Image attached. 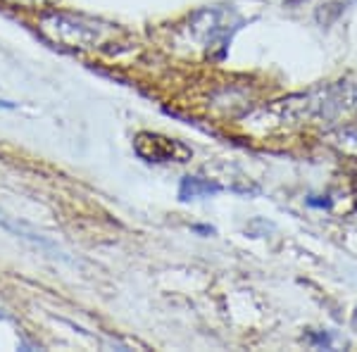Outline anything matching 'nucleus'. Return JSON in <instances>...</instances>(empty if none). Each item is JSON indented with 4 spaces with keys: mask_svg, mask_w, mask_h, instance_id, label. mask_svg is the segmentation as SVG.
<instances>
[{
    "mask_svg": "<svg viewBox=\"0 0 357 352\" xmlns=\"http://www.w3.org/2000/svg\"><path fill=\"white\" fill-rule=\"evenodd\" d=\"M134 150L146 162H186L193 155L191 148H186L183 143L162 134H151V131H141L134 138Z\"/></svg>",
    "mask_w": 357,
    "mask_h": 352,
    "instance_id": "1",
    "label": "nucleus"
},
{
    "mask_svg": "<svg viewBox=\"0 0 357 352\" xmlns=\"http://www.w3.org/2000/svg\"><path fill=\"white\" fill-rule=\"evenodd\" d=\"M0 229L10 231V234H15L17 238H24V240H29V243H33V245H41V247H48V250H55V243H50V240L43 238L41 234H36L33 229H29L26 224L15 222V219L8 217L5 212H0Z\"/></svg>",
    "mask_w": 357,
    "mask_h": 352,
    "instance_id": "2",
    "label": "nucleus"
},
{
    "mask_svg": "<svg viewBox=\"0 0 357 352\" xmlns=\"http://www.w3.org/2000/svg\"><path fill=\"white\" fill-rule=\"evenodd\" d=\"M222 186L210 178H200V176H186L178 186V198L181 200H191V198H205V195L220 193Z\"/></svg>",
    "mask_w": 357,
    "mask_h": 352,
    "instance_id": "3",
    "label": "nucleus"
},
{
    "mask_svg": "<svg viewBox=\"0 0 357 352\" xmlns=\"http://www.w3.org/2000/svg\"><path fill=\"white\" fill-rule=\"evenodd\" d=\"M338 141L348 148H357V126H348V129H343L341 134H338Z\"/></svg>",
    "mask_w": 357,
    "mask_h": 352,
    "instance_id": "4",
    "label": "nucleus"
},
{
    "mask_svg": "<svg viewBox=\"0 0 357 352\" xmlns=\"http://www.w3.org/2000/svg\"><path fill=\"white\" fill-rule=\"evenodd\" d=\"M0 109H17V102H13V100H0Z\"/></svg>",
    "mask_w": 357,
    "mask_h": 352,
    "instance_id": "5",
    "label": "nucleus"
}]
</instances>
